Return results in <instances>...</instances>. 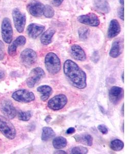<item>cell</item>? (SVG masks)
Returning <instances> with one entry per match:
<instances>
[{"label": "cell", "instance_id": "603a6c76", "mask_svg": "<svg viewBox=\"0 0 137 154\" xmlns=\"http://www.w3.org/2000/svg\"><path fill=\"white\" fill-rule=\"evenodd\" d=\"M56 136L55 131L49 127H44L43 128L42 133L41 139L44 141H47L53 138Z\"/></svg>", "mask_w": 137, "mask_h": 154}, {"label": "cell", "instance_id": "52a82bcc", "mask_svg": "<svg viewBox=\"0 0 137 154\" xmlns=\"http://www.w3.org/2000/svg\"><path fill=\"white\" fill-rule=\"evenodd\" d=\"M45 72L41 67H35L30 72L26 81L29 88H33L45 76Z\"/></svg>", "mask_w": 137, "mask_h": 154}, {"label": "cell", "instance_id": "f1b7e54d", "mask_svg": "<svg viewBox=\"0 0 137 154\" xmlns=\"http://www.w3.org/2000/svg\"><path fill=\"white\" fill-rule=\"evenodd\" d=\"M88 149L86 147L79 146L72 148L71 151V154H86L88 152Z\"/></svg>", "mask_w": 137, "mask_h": 154}, {"label": "cell", "instance_id": "e0dca14e", "mask_svg": "<svg viewBox=\"0 0 137 154\" xmlns=\"http://www.w3.org/2000/svg\"><path fill=\"white\" fill-rule=\"evenodd\" d=\"M121 32V26L117 20H112L109 24L108 31L107 37L109 38H113L119 34Z\"/></svg>", "mask_w": 137, "mask_h": 154}, {"label": "cell", "instance_id": "ab89813d", "mask_svg": "<svg viewBox=\"0 0 137 154\" xmlns=\"http://www.w3.org/2000/svg\"><path fill=\"white\" fill-rule=\"evenodd\" d=\"M122 128H123V131L124 132V124H123V127Z\"/></svg>", "mask_w": 137, "mask_h": 154}, {"label": "cell", "instance_id": "4dcf8cb0", "mask_svg": "<svg viewBox=\"0 0 137 154\" xmlns=\"http://www.w3.org/2000/svg\"><path fill=\"white\" fill-rule=\"evenodd\" d=\"M98 129L99 131H100L101 133L103 134L104 135H106L108 133V128L106 125H100L98 126Z\"/></svg>", "mask_w": 137, "mask_h": 154}, {"label": "cell", "instance_id": "8fae6325", "mask_svg": "<svg viewBox=\"0 0 137 154\" xmlns=\"http://www.w3.org/2000/svg\"><path fill=\"white\" fill-rule=\"evenodd\" d=\"M80 23L90 26H98L100 24V20L96 14L90 13L88 14L82 15L78 18Z\"/></svg>", "mask_w": 137, "mask_h": 154}, {"label": "cell", "instance_id": "ba28073f", "mask_svg": "<svg viewBox=\"0 0 137 154\" xmlns=\"http://www.w3.org/2000/svg\"><path fill=\"white\" fill-rule=\"evenodd\" d=\"M12 99L22 103H29L35 100V96L32 91L26 89H20L12 94Z\"/></svg>", "mask_w": 137, "mask_h": 154}, {"label": "cell", "instance_id": "2e32d148", "mask_svg": "<svg viewBox=\"0 0 137 154\" xmlns=\"http://www.w3.org/2000/svg\"><path fill=\"white\" fill-rule=\"evenodd\" d=\"M70 52L72 58L76 60L84 61L86 60V55L84 51L78 45H73L70 48Z\"/></svg>", "mask_w": 137, "mask_h": 154}, {"label": "cell", "instance_id": "7402d4cb", "mask_svg": "<svg viewBox=\"0 0 137 154\" xmlns=\"http://www.w3.org/2000/svg\"><path fill=\"white\" fill-rule=\"evenodd\" d=\"M121 43L119 41H116L113 43L109 52V56L113 58L119 56L122 53Z\"/></svg>", "mask_w": 137, "mask_h": 154}, {"label": "cell", "instance_id": "4fadbf2b", "mask_svg": "<svg viewBox=\"0 0 137 154\" xmlns=\"http://www.w3.org/2000/svg\"><path fill=\"white\" fill-rule=\"evenodd\" d=\"M123 90L119 86H113L109 91L110 101L113 104H117L123 98Z\"/></svg>", "mask_w": 137, "mask_h": 154}, {"label": "cell", "instance_id": "d590c367", "mask_svg": "<svg viewBox=\"0 0 137 154\" xmlns=\"http://www.w3.org/2000/svg\"><path fill=\"white\" fill-rule=\"evenodd\" d=\"M54 154H66V152H65V151H58L55 152Z\"/></svg>", "mask_w": 137, "mask_h": 154}, {"label": "cell", "instance_id": "8992f818", "mask_svg": "<svg viewBox=\"0 0 137 154\" xmlns=\"http://www.w3.org/2000/svg\"><path fill=\"white\" fill-rule=\"evenodd\" d=\"M2 38L7 44H11L13 38V29L9 18H4L1 26Z\"/></svg>", "mask_w": 137, "mask_h": 154}, {"label": "cell", "instance_id": "1f68e13d", "mask_svg": "<svg viewBox=\"0 0 137 154\" xmlns=\"http://www.w3.org/2000/svg\"><path fill=\"white\" fill-rule=\"evenodd\" d=\"M51 4L53 5L58 7L62 3V2H63L64 0H46Z\"/></svg>", "mask_w": 137, "mask_h": 154}, {"label": "cell", "instance_id": "9a60e30c", "mask_svg": "<svg viewBox=\"0 0 137 154\" xmlns=\"http://www.w3.org/2000/svg\"><path fill=\"white\" fill-rule=\"evenodd\" d=\"M45 29V27L41 25L32 23L28 25L27 32L29 37L32 38H36L41 35Z\"/></svg>", "mask_w": 137, "mask_h": 154}, {"label": "cell", "instance_id": "3957f363", "mask_svg": "<svg viewBox=\"0 0 137 154\" xmlns=\"http://www.w3.org/2000/svg\"><path fill=\"white\" fill-rule=\"evenodd\" d=\"M0 131L1 133L10 140L16 138L17 131L14 125L5 116L0 115Z\"/></svg>", "mask_w": 137, "mask_h": 154}, {"label": "cell", "instance_id": "44dd1931", "mask_svg": "<svg viewBox=\"0 0 137 154\" xmlns=\"http://www.w3.org/2000/svg\"><path fill=\"white\" fill-rule=\"evenodd\" d=\"M55 32V30L53 28H49L45 32H44L41 37V42L42 43V44L45 45H47L50 44Z\"/></svg>", "mask_w": 137, "mask_h": 154}, {"label": "cell", "instance_id": "ac0fdd59", "mask_svg": "<svg viewBox=\"0 0 137 154\" xmlns=\"http://www.w3.org/2000/svg\"><path fill=\"white\" fill-rule=\"evenodd\" d=\"M95 6L99 12L105 14L109 13L111 8L106 0H95Z\"/></svg>", "mask_w": 137, "mask_h": 154}, {"label": "cell", "instance_id": "30bf717a", "mask_svg": "<svg viewBox=\"0 0 137 154\" xmlns=\"http://www.w3.org/2000/svg\"><path fill=\"white\" fill-rule=\"evenodd\" d=\"M0 109L2 114L8 119H14L17 116L16 108L9 100H4L1 103Z\"/></svg>", "mask_w": 137, "mask_h": 154}, {"label": "cell", "instance_id": "836d02e7", "mask_svg": "<svg viewBox=\"0 0 137 154\" xmlns=\"http://www.w3.org/2000/svg\"><path fill=\"white\" fill-rule=\"evenodd\" d=\"M76 131V130L74 128H69L66 131L67 134H72Z\"/></svg>", "mask_w": 137, "mask_h": 154}, {"label": "cell", "instance_id": "8d00e7d4", "mask_svg": "<svg viewBox=\"0 0 137 154\" xmlns=\"http://www.w3.org/2000/svg\"><path fill=\"white\" fill-rule=\"evenodd\" d=\"M124 104H123V105H122V115L123 116H124Z\"/></svg>", "mask_w": 137, "mask_h": 154}, {"label": "cell", "instance_id": "d6a6232c", "mask_svg": "<svg viewBox=\"0 0 137 154\" xmlns=\"http://www.w3.org/2000/svg\"><path fill=\"white\" fill-rule=\"evenodd\" d=\"M124 7L123 6V7H120L118 11V16L122 21H124Z\"/></svg>", "mask_w": 137, "mask_h": 154}, {"label": "cell", "instance_id": "9c48e42d", "mask_svg": "<svg viewBox=\"0 0 137 154\" xmlns=\"http://www.w3.org/2000/svg\"><path fill=\"white\" fill-rule=\"evenodd\" d=\"M67 102V97L64 94H59L49 100L48 102V107L51 110H60L66 105Z\"/></svg>", "mask_w": 137, "mask_h": 154}, {"label": "cell", "instance_id": "5b68a950", "mask_svg": "<svg viewBox=\"0 0 137 154\" xmlns=\"http://www.w3.org/2000/svg\"><path fill=\"white\" fill-rule=\"evenodd\" d=\"M37 54L35 51L30 48H27L20 54L22 64L27 67H30L34 65L37 60Z\"/></svg>", "mask_w": 137, "mask_h": 154}, {"label": "cell", "instance_id": "7c38bea8", "mask_svg": "<svg viewBox=\"0 0 137 154\" xmlns=\"http://www.w3.org/2000/svg\"><path fill=\"white\" fill-rule=\"evenodd\" d=\"M44 5L41 2L34 1L28 4L27 10L30 14L35 17H40L43 14Z\"/></svg>", "mask_w": 137, "mask_h": 154}, {"label": "cell", "instance_id": "83f0119b", "mask_svg": "<svg viewBox=\"0 0 137 154\" xmlns=\"http://www.w3.org/2000/svg\"><path fill=\"white\" fill-rule=\"evenodd\" d=\"M55 14V11L53 7L49 5H44L43 15L47 18H53Z\"/></svg>", "mask_w": 137, "mask_h": 154}, {"label": "cell", "instance_id": "6da1fadb", "mask_svg": "<svg viewBox=\"0 0 137 154\" xmlns=\"http://www.w3.org/2000/svg\"><path fill=\"white\" fill-rule=\"evenodd\" d=\"M64 72L75 87L82 89L86 88V73L77 63L71 60H67L64 64Z\"/></svg>", "mask_w": 137, "mask_h": 154}, {"label": "cell", "instance_id": "cb8c5ba5", "mask_svg": "<svg viewBox=\"0 0 137 154\" xmlns=\"http://www.w3.org/2000/svg\"><path fill=\"white\" fill-rule=\"evenodd\" d=\"M67 140L63 137H56L53 139V144L55 149H63L67 145Z\"/></svg>", "mask_w": 137, "mask_h": 154}, {"label": "cell", "instance_id": "484cf974", "mask_svg": "<svg viewBox=\"0 0 137 154\" xmlns=\"http://www.w3.org/2000/svg\"><path fill=\"white\" fill-rule=\"evenodd\" d=\"M32 116V112L31 111L22 112L20 111L18 113L19 119L23 121H29Z\"/></svg>", "mask_w": 137, "mask_h": 154}, {"label": "cell", "instance_id": "7a4b0ae2", "mask_svg": "<svg viewBox=\"0 0 137 154\" xmlns=\"http://www.w3.org/2000/svg\"><path fill=\"white\" fill-rule=\"evenodd\" d=\"M45 65L49 73L55 75L60 72L61 68V61L58 56L54 53H49L45 58Z\"/></svg>", "mask_w": 137, "mask_h": 154}, {"label": "cell", "instance_id": "f35d334b", "mask_svg": "<svg viewBox=\"0 0 137 154\" xmlns=\"http://www.w3.org/2000/svg\"><path fill=\"white\" fill-rule=\"evenodd\" d=\"M120 3L122 5H124V0H119Z\"/></svg>", "mask_w": 137, "mask_h": 154}, {"label": "cell", "instance_id": "e575fe53", "mask_svg": "<svg viewBox=\"0 0 137 154\" xmlns=\"http://www.w3.org/2000/svg\"><path fill=\"white\" fill-rule=\"evenodd\" d=\"M5 77V73L3 71H0V79L3 78Z\"/></svg>", "mask_w": 137, "mask_h": 154}, {"label": "cell", "instance_id": "4316f807", "mask_svg": "<svg viewBox=\"0 0 137 154\" xmlns=\"http://www.w3.org/2000/svg\"><path fill=\"white\" fill-rule=\"evenodd\" d=\"M78 33L80 38L82 40H84L88 38L90 35V30L85 27H81L78 30Z\"/></svg>", "mask_w": 137, "mask_h": 154}, {"label": "cell", "instance_id": "5bb4252c", "mask_svg": "<svg viewBox=\"0 0 137 154\" xmlns=\"http://www.w3.org/2000/svg\"><path fill=\"white\" fill-rule=\"evenodd\" d=\"M26 43V38L23 36L20 35L16 38V40L12 42L8 48V53L11 56H14L17 54V51L20 46L24 45Z\"/></svg>", "mask_w": 137, "mask_h": 154}, {"label": "cell", "instance_id": "74e56055", "mask_svg": "<svg viewBox=\"0 0 137 154\" xmlns=\"http://www.w3.org/2000/svg\"><path fill=\"white\" fill-rule=\"evenodd\" d=\"M124 72H123V74L122 75V81H123V82H124Z\"/></svg>", "mask_w": 137, "mask_h": 154}, {"label": "cell", "instance_id": "d6986e66", "mask_svg": "<svg viewBox=\"0 0 137 154\" xmlns=\"http://www.w3.org/2000/svg\"><path fill=\"white\" fill-rule=\"evenodd\" d=\"M37 91L41 93V99L43 101H46L50 96L53 93V89L48 85H42L37 88Z\"/></svg>", "mask_w": 137, "mask_h": 154}, {"label": "cell", "instance_id": "277c9868", "mask_svg": "<svg viewBox=\"0 0 137 154\" xmlns=\"http://www.w3.org/2000/svg\"><path fill=\"white\" fill-rule=\"evenodd\" d=\"M12 15L16 29L19 33L23 32L26 22V15L18 8H14L12 11Z\"/></svg>", "mask_w": 137, "mask_h": 154}, {"label": "cell", "instance_id": "ffe728a7", "mask_svg": "<svg viewBox=\"0 0 137 154\" xmlns=\"http://www.w3.org/2000/svg\"><path fill=\"white\" fill-rule=\"evenodd\" d=\"M77 142L80 143L90 146L93 145V137L91 135L87 134H82L80 135H76L74 137Z\"/></svg>", "mask_w": 137, "mask_h": 154}, {"label": "cell", "instance_id": "f546056e", "mask_svg": "<svg viewBox=\"0 0 137 154\" xmlns=\"http://www.w3.org/2000/svg\"><path fill=\"white\" fill-rule=\"evenodd\" d=\"M5 45L3 42L0 40V61H2L5 58Z\"/></svg>", "mask_w": 137, "mask_h": 154}, {"label": "cell", "instance_id": "d4e9b609", "mask_svg": "<svg viewBox=\"0 0 137 154\" xmlns=\"http://www.w3.org/2000/svg\"><path fill=\"white\" fill-rule=\"evenodd\" d=\"M124 146V142L119 139H114L111 142V149L113 151L119 152L121 151Z\"/></svg>", "mask_w": 137, "mask_h": 154}]
</instances>
